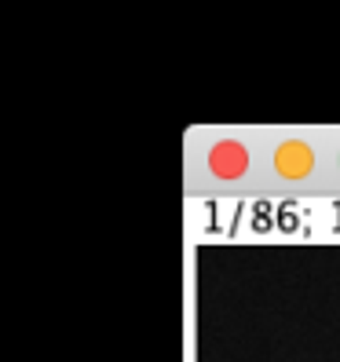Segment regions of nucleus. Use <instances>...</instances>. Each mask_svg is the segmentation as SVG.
Here are the masks:
<instances>
[{
  "mask_svg": "<svg viewBox=\"0 0 340 362\" xmlns=\"http://www.w3.org/2000/svg\"><path fill=\"white\" fill-rule=\"evenodd\" d=\"M274 161H279V173L286 180H300V176L311 173V151H307V146H300V143H286Z\"/></svg>",
  "mask_w": 340,
  "mask_h": 362,
  "instance_id": "nucleus-1",
  "label": "nucleus"
},
{
  "mask_svg": "<svg viewBox=\"0 0 340 362\" xmlns=\"http://www.w3.org/2000/svg\"><path fill=\"white\" fill-rule=\"evenodd\" d=\"M212 168H216L220 176H238L242 168H245V151L238 143H223L212 151Z\"/></svg>",
  "mask_w": 340,
  "mask_h": 362,
  "instance_id": "nucleus-2",
  "label": "nucleus"
}]
</instances>
